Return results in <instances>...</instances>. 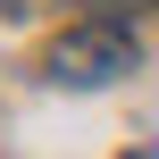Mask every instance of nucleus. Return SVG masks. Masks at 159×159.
<instances>
[{
    "label": "nucleus",
    "mask_w": 159,
    "mask_h": 159,
    "mask_svg": "<svg viewBox=\"0 0 159 159\" xmlns=\"http://www.w3.org/2000/svg\"><path fill=\"white\" fill-rule=\"evenodd\" d=\"M126 67H134V34L126 25H75V34L50 42V84L59 92H101Z\"/></svg>",
    "instance_id": "1"
}]
</instances>
